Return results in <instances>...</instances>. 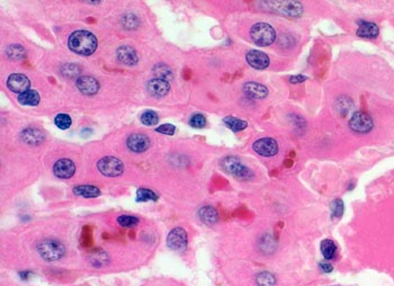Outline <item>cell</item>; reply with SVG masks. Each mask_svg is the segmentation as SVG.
Instances as JSON below:
<instances>
[{
    "label": "cell",
    "mask_w": 394,
    "mask_h": 286,
    "mask_svg": "<svg viewBox=\"0 0 394 286\" xmlns=\"http://www.w3.org/2000/svg\"><path fill=\"white\" fill-rule=\"evenodd\" d=\"M69 49L79 55H92L97 50L98 41L92 32L75 31L68 39Z\"/></svg>",
    "instance_id": "cell-1"
},
{
    "label": "cell",
    "mask_w": 394,
    "mask_h": 286,
    "mask_svg": "<svg viewBox=\"0 0 394 286\" xmlns=\"http://www.w3.org/2000/svg\"><path fill=\"white\" fill-rule=\"evenodd\" d=\"M265 9L286 18H297L303 14V6L298 2H264Z\"/></svg>",
    "instance_id": "cell-2"
},
{
    "label": "cell",
    "mask_w": 394,
    "mask_h": 286,
    "mask_svg": "<svg viewBox=\"0 0 394 286\" xmlns=\"http://www.w3.org/2000/svg\"><path fill=\"white\" fill-rule=\"evenodd\" d=\"M250 37L256 45L268 46L276 40V31L267 23H257L250 28Z\"/></svg>",
    "instance_id": "cell-3"
},
{
    "label": "cell",
    "mask_w": 394,
    "mask_h": 286,
    "mask_svg": "<svg viewBox=\"0 0 394 286\" xmlns=\"http://www.w3.org/2000/svg\"><path fill=\"white\" fill-rule=\"evenodd\" d=\"M37 252L46 261H55L62 258L65 254V247L60 241L46 239L37 244Z\"/></svg>",
    "instance_id": "cell-4"
},
{
    "label": "cell",
    "mask_w": 394,
    "mask_h": 286,
    "mask_svg": "<svg viewBox=\"0 0 394 286\" xmlns=\"http://www.w3.org/2000/svg\"><path fill=\"white\" fill-rule=\"evenodd\" d=\"M221 166L226 173H229L239 179H249L253 177V173H251L250 169L247 168L235 157H226V158L222 160Z\"/></svg>",
    "instance_id": "cell-5"
},
{
    "label": "cell",
    "mask_w": 394,
    "mask_h": 286,
    "mask_svg": "<svg viewBox=\"0 0 394 286\" xmlns=\"http://www.w3.org/2000/svg\"><path fill=\"white\" fill-rule=\"evenodd\" d=\"M97 168L101 174L107 177H117L124 173V165L115 157H105L97 163Z\"/></svg>",
    "instance_id": "cell-6"
},
{
    "label": "cell",
    "mask_w": 394,
    "mask_h": 286,
    "mask_svg": "<svg viewBox=\"0 0 394 286\" xmlns=\"http://www.w3.org/2000/svg\"><path fill=\"white\" fill-rule=\"evenodd\" d=\"M374 122L372 117L366 113L357 112L351 116L349 121V127L351 131L355 133H359V134H366V133L371 132L373 130Z\"/></svg>",
    "instance_id": "cell-7"
},
{
    "label": "cell",
    "mask_w": 394,
    "mask_h": 286,
    "mask_svg": "<svg viewBox=\"0 0 394 286\" xmlns=\"http://www.w3.org/2000/svg\"><path fill=\"white\" fill-rule=\"evenodd\" d=\"M188 244L187 233L183 228H175L167 237V245L170 249L176 251L185 250Z\"/></svg>",
    "instance_id": "cell-8"
},
{
    "label": "cell",
    "mask_w": 394,
    "mask_h": 286,
    "mask_svg": "<svg viewBox=\"0 0 394 286\" xmlns=\"http://www.w3.org/2000/svg\"><path fill=\"white\" fill-rule=\"evenodd\" d=\"M253 149L259 156L273 157L277 155L278 143L272 137H263V139H259L254 143Z\"/></svg>",
    "instance_id": "cell-9"
},
{
    "label": "cell",
    "mask_w": 394,
    "mask_h": 286,
    "mask_svg": "<svg viewBox=\"0 0 394 286\" xmlns=\"http://www.w3.org/2000/svg\"><path fill=\"white\" fill-rule=\"evenodd\" d=\"M31 82L25 75L22 74H13L7 79V87L13 93L23 94L30 90Z\"/></svg>",
    "instance_id": "cell-10"
},
{
    "label": "cell",
    "mask_w": 394,
    "mask_h": 286,
    "mask_svg": "<svg viewBox=\"0 0 394 286\" xmlns=\"http://www.w3.org/2000/svg\"><path fill=\"white\" fill-rule=\"evenodd\" d=\"M150 139L143 133H134L131 134L126 140V146L129 149L135 154H142L149 149Z\"/></svg>",
    "instance_id": "cell-11"
},
{
    "label": "cell",
    "mask_w": 394,
    "mask_h": 286,
    "mask_svg": "<svg viewBox=\"0 0 394 286\" xmlns=\"http://www.w3.org/2000/svg\"><path fill=\"white\" fill-rule=\"evenodd\" d=\"M75 171V166L72 160L60 159L53 166V174L60 179H69L72 177Z\"/></svg>",
    "instance_id": "cell-12"
},
{
    "label": "cell",
    "mask_w": 394,
    "mask_h": 286,
    "mask_svg": "<svg viewBox=\"0 0 394 286\" xmlns=\"http://www.w3.org/2000/svg\"><path fill=\"white\" fill-rule=\"evenodd\" d=\"M246 60L250 66H253V68L257 70H264L266 68H268V65L270 63L268 55L258 50L249 51L248 53L246 54Z\"/></svg>",
    "instance_id": "cell-13"
},
{
    "label": "cell",
    "mask_w": 394,
    "mask_h": 286,
    "mask_svg": "<svg viewBox=\"0 0 394 286\" xmlns=\"http://www.w3.org/2000/svg\"><path fill=\"white\" fill-rule=\"evenodd\" d=\"M75 86L79 89L80 93H83L84 95H87V96H93V95H96L99 90V83L97 82V79H95L94 77H90V76H83V77H79L75 82Z\"/></svg>",
    "instance_id": "cell-14"
},
{
    "label": "cell",
    "mask_w": 394,
    "mask_h": 286,
    "mask_svg": "<svg viewBox=\"0 0 394 286\" xmlns=\"http://www.w3.org/2000/svg\"><path fill=\"white\" fill-rule=\"evenodd\" d=\"M146 89H148L149 94L152 97L161 98V97H165L166 95L169 93L170 85L167 80L154 78L146 83Z\"/></svg>",
    "instance_id": "cell-15"
},
{
    "label": "cell",
    "mask_w": 394,
    "mask_h": 286,
    "mask_svg": "<svg viewBox=\"0 0 394 286\" xmlns=\"http://www.w3.org/2000/svg\"><path fill=\"white\" fill-rule=\"evenodd\" d=\"M116 56L118 61L126 65H134L139 61L136 51L129 45H121L118 47L116 51Z\"/></svg>",
    "instance_id": "cell-16"
},
{
    "label": "cell",
    "mask_w": 394,
    "mask_h": 286,
    "mask_svg": "<svg viewBox=\"0 0 394 286\" xmlns=\"http://www.w3.org/2000/svg\"><path fill=\"white\" fill-rule=\"evenodd\" d=\"M244 92L247 96L254 99H264L268 96V89L258 83H246L244 85Z\"/></svg>",
    "instance_id": "cell-17"
},
{
    "label": "cell",
    "mask_w": 394,
    "mask_h": 286,
    "mask_svg": "<svg viewBox=\"0 0 394 286\" xmlns=\"http://www.w3.org/2000/svg\"><path fill=\"white\" fill-rule=\"evenodd\" d=\"M22 139L24 142L31 146H39L44 141V134L37 128L28 127L22 132Z\"/></svg>",
    "instance_id": "cell-18"
},
{
    "label": "cell",
    "mask_w": 394,
    "mask_h": 286,
    "mask_svg": "<svg viewBox=\"0 0 394 286\" xmlns=\"http://www.w3.org/2000/svg\"><path fill=\"white\" fill-rule=\"evenodd\" d=\"M378 33L379 30L376 24L369 22H362L357 30V35L359 37H364V39H375V37H377Z\"/></svg>",
    "instance_id": "cell-19"
},
{
    "label": "cell",
    "mask_w": 394,
    "mask_h": 286,
    "mask_svg": "<svg viewBox=\"0 0 394 286\" xmlns=\"http://www.w3.org/2000/svg\"><path fill=\"white\" fill-rule=\"evenodd\" d=\"M73 194L85 198H96L101 195V190L96 186L79 185L73 187Z\"/></svg>",
    "instance_id": "cell-20"
},
{
    "label": "cell",
    "mask_w": 394,
    "mask_h": 286,
    "mask_svg": "<svg viewBox=\"0 0 394 286\" xmlns=\"http://www.w3.org/2000/svg\"><path fill=\"white\" fill-rule=\"evenodd\" d=\"M198 217L205 225L208 226L215 225L219 220V214H217L216 209L212 206H203L198 211Z\"/></svg>",
    "instance_id": "cell-21"
},
{
    "label": "cell",
    "mask_w": 394,
    "mask_h": 286,
    "mask_svg": "<svg viewBox=\"0 0 394 286\" xmlns=\"http://www.w3.org/2000/svg\"><path fill=\"white\" fill-rule=\"evenodd\" d=\"M18 103L23 106H36L40 103V94L36 92V90L30 89L27 92L23 93L21 95H18Z\"/></svg>",
    "instance_id": "cell-22"
},
{
    "label": "cell",
    "mask_w": 394,
    "mask_h": 286,
    "mask_svg": "<svg viewBox=\"0 0 394 286\" xmlns=\"http://www.w3.org/2000/svg\"><path fill=\"white\" fill-rule=\"evenodd\" d=\"M223 122H224L225 125L233 132L242 131L248 126V123L246 121L239 120V118H235L233 116H226L225 118H223Z\"/></svg>",
    "instance_id": "cell-23"
},
{
    "label": "cell",
    "mask_w": 394,
    "mask_h": 286,
    "mask_svg": "<svg viewBox=\"0 0 394 286\" xmlns=\"http://www.w3.org/2000/svg\"><path fill=\"white\" fill-rule=\"evenodd\" d=\"M6 54L12 60H22L26 56V51L20 44H12L6 49Z\"/></svg>",
    "instance_id": "cell-24"
},
{
    "label": "cell",
    "mask_w": 394,
    "mask_h": 286,
    "mask_svg": "<svg viewBox=\"0 0 394 286\" xmlns=\"http://www.w3.org/2000/svg\"><path fill=\"white\" fill-rule=\"evenodd\" d=\"M336 245L334 244V241H331L329 239L327 240H324L321 244V251H322V255H324V257L326 259H332L334 258V256L336 254Z\"/></svg>",
    "instance_id": "cell-25"
},
{
    "label": "cell",
    "mask_w": 394,
    "mask_h": 286,
    "mask_svg": "<svg viewBox=\"0 0 394 286\" xmlns=\"http://www.w3.org/2000/svg\"><path fill=\"white\" fill-rule=\"evenodd\" d=\"M141 122L143 123L145 126H153L159 123V116L158 114L153 111H145L141 115Z\"/></svg>",
    "instance_id": "cell-26"
},
{
    "label": "cell",
    "mask_w": 394,
    "mask_h": 286,
    "mask_svg": "<svg viewBox=\"0 0 394 286\" xmlns=\"http://www.w3.org/2000/svg\"><path fill=\"white\" fill-rule=\"evenodd\" d=\"M137 202H146V201H156L158 195L153 193L152 190L148 188H140L136 194Z\"/></svg>",
    "instance_id": "cell-27"
},
{
    "label": "cell",
    "mask_w": 394,
    "mask_h": 286,
    "mask_svg": "<svg viewBox=\"0 0 394 286\" xmlns=\"http://www.w3.org/2000/svg\"><path fill=\"white\" fill-rule=\"evenodd\" d=\"M257 284L259 286H274L276 284V278L269 271H263L257 276Z\"/></svg>",
    "instance_id": "cell-28"
},
{
    "label": "cell",
    "mask_w": 394,
    "mask_h": 286,
    "mask_svg": "<svg viewBox=\"0 0 394 286\" xmlns=\"http://www.w3.org/2000/svg\"><path fill=\"white\" fill-rule=\"evenodd\" d=\"M154 74L156 75V77L159 79H164V80H172L174 78L173 71L170 70L169 66L165 65V64H158L154 69Z\"/></svg>",
    "instance_id": "cell-29"
},
{
    "label": "cell",
    "mask_w": 394,
    "mask_h": 286,
    "mask_svg": "<svg viewBox=\"0 0 394 286\" xmlns=\"http://www.w3.org/2000/svg\"><path fill=\"white\" fill-rule=\"evenodd\" d=\"M54 123L61 130H68L71 124H72V120H71L68 114H59V115L55 116Z\"/></svg>",
    "instance_id": "cell-30"
},
{
    "label": "cell",
    "mask_w": 394,
    "mask_h": 286,
    "mask_svg": "<svg viewBox=\"0 0 394 286\" xmlns=\"http://www.w3.org/2000/svg\"><path fill=\"white\" fill-rule=\"evenodd\" d=\"M117 222H118V225H121L122 227L131 228V227H135V226L139 225L140 220L136 217L121 216V217L117 218Z\"/></svg>",
    "instance_id": "cell-31"
},
{
    "label": "cell",
    "mask_w": 394,
    "mask_h": 286,
    "mask_svg": "<svg viewBox=\"0 0 394 286\" xmlns=\"http://www.w3.org/2000/svg\"><path fill=\"white\" fill-rule=\"evenodd\" d=\"M189 125L195 128H203L206 125V118L202 114H195L189 120Z\"/></svg>",
    "instance_id": "cell-32"
},
{
    "label": "cell",
    "mask_w": 394,
    "mask_h": 286,
    "mask_svg": "<svg viewBox=\"0 0 394 286\" xmlns=\"http://www.w3.org/2000/svg\"><path fill=\"white\" fill-rule=\"evenodd\" d=\"M330 208L332 218H340L344 213V203L341 199H335V201L331 203Z\"/></svg>",
    "instance_id": "cell-33"
},
{
    "label": "cell",
    "mask_w": 394,
    "mask_h": 286,
    "mask_svg": "<svg viewBox=\"0 0 394 286\" xmlns=\"http://www.w3.org/2000/svg\"><path fill=\"white\" fill-rule=\"evenodd\" d=\"M155 131L158 133H161V134L173 135L176 131V127L173 125V124H164V125H160L156 127Z\"/></svg>",
    "instance_id": "cell-34"
},
{
    "label": "cell",
    "mask_w": 394,
    "mask_h": 286,
    "mask_svg": "<svg viewBox=\"0 0 394 286\" xmlns=\"http://www.w3.org/2000/svg\"><path fill=\"white\" fill-rule=\"evenodd\" d=\"M123 24H124V26L126 28H135L137 26V24H139V21H137V18L134 16V15H126L123 17Z\"/></svg>",
    "instance_id": "cell-35"
},
{
    "label": "cell",
    "mask_w": 394,
    "mask_h": 286,
    "mask_svg": "<svg viewBox=\"0 0 394 286\" xmlns=\"http://www.w3.org/2000/svg\"><path fill=\"white\" fill-rule=\"evenodd\" d=\"M306 80V77H304V76H293V77L289 78V82H291L292 84H300V83H303Z\"/></svg>",
    "instance_id": "cell-36"
},
{
    "label": "cell",
    "mask_w": 394,
    "mask_h": 286,
    "mask_svg": "<svg viewBox=\"0 0 394 286\" xmlns=\"http://www.w3.org/2000/svg\"><path fill=\"white\" fill-rule=\"evenodd\" d=\"M320 268L326 271V273H330V271L332 270V266L331 264H328V263H322L320 264Z\"/></svg>",
    "instance_id": "cell-37"
}]
</instances>
